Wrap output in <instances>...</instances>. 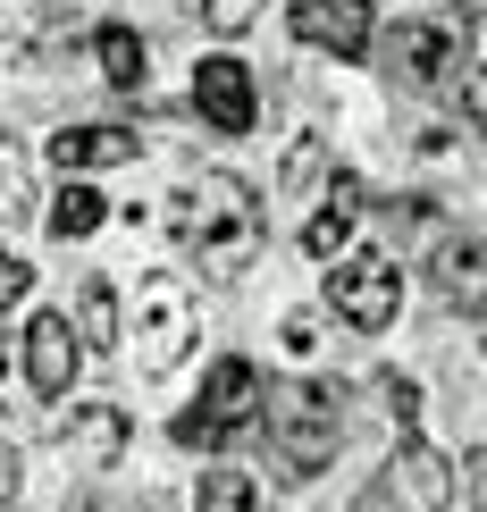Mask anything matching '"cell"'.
<instances>
[{"label": "cell", "instance_id": "obj_4", "mask_svg": "<svg viewBox=\"0 0 487 512\" xmlns=\"http://www.w3.org/2000/svg\"><path fill=\"white\" fill-rule=\"evenodd\" d=\"M328 311L345 319V328H395V311H404V277H395L387 252H336L328 261Z\"/></svg>", "mask_w": 487, "mask_h": 512}, {"label": "cell", "instance_id": "obj_11", "mask_svg": "<svg viewBox=\"0 0 487 512\" xmlns=\"http://www.w3.org/2000/svg\"><path fill=\"white\" fill-rule=\"evenodd\" d=\"M294 34L336 51V59H362L370 51V0H294Z\"/></svg>", "mask_w": 487, "mask_h": 512}, {"label": "cell", "instance_id": "obj_14", "mask_svg": "<svg viewBox=\"0 0 487 512\" xmlns=\"http://www.w3.org/2000/svg\"><path fill=\"white\" fill-rule=\"evenodd\" d=\"M68 328H76L84 353L126 345V319H118V286H110V277H84V286H76V319H68Z\"/></svg>", "mask_w": 487, "mask_h": 512}, {"label": "cell", "instance_id": "obj_16", "mask_svg": "<svg viewBox=\"0 0 487 512\" xmlns=\"http://www.w3.org/2000/svg\"><path fill=\"white\" fill-rule=\"evenodd\" d=\"M101 219H110V202H101L84 177H68V185H59V202H51V236H59V244H84Z\"/></svg>", "mask_w": 487, "mask_h": 512}, {"label": "cell", "instance_id": "obj_20", "mask_svg": "<svg viewBox=\"0 0 487 512\" xmlns=\"http://www.w3.org/2000/svg\"><path fill=\"white\" fill-rule=\"evenodd\" d=\"M0 512H26V454L0 445Z\"/></svg>", "mask_w": 487, "mask_h": 512}, {"label": "cell", "instance_id": "obj_6", "mask_svg": "<svg viewBox=\"0 0 487 512\" xmlns=\"http://www.w3.org/2000/svg\"><path fill=\"white\" fill-rule=\"evenodd\" d=\"M76 370H84V345H76L68 311H34V319H26V387H34L42 403H68Z\"/></svg>", "mask_w": 487, "mask_h": 512}, {"label": "cell", "instance_id": "obj_1", "mask_svg": "<svg viewBox=\"0 0 487 512\" xmlns=\"http://www.w3.org/2000/svg\"><path fill=\"white\" fill-rule=\"evenodd\" d=\"M168 227H177V244L194 252L210 277H244L252 261H261V210H252V185L227 177V168L185 177L177 202H168Z\"/></svg>", "mask_w": 487, "mask_h": 512}, {"label": "cell", "instance_id": "obj_25", "mask_svg": "<svg viewBox=\"0 0 487 512\" xmlns=\"http://www.w3.org/2000/svg\"><path fill=\"white\" fill-rule=\"evenodd\" d=\"M311 336H320V328H311V319H286V328H278V345H286L294 361H303V353H320V345H311Z\"/></svg>", "mask_w": 487, "mask_h": 512}, {"label": "cell", "instance_id": "obj_23", "mask_svg": "<svg viewBox=\"0 0 487 512\" xmlns=\"http://www.w3.org/2000/svg\"><path fill=\"white\" fill-rule=\"evenodd\" d=\"M462 118L487 135V68H471V84H462Z\"/></svg>", "mask_w": 487, "mask_h": 512}, {"label": "cell", "instance_id": "obj_22", "mask_svg": "<svg viewBox=\"0 0 487 512\" xmlns=\"http://www.w3.org/2000/svg\"><path fill=\"white\" fill-rule=\"evenodd\" d=\"M26 286H34V269L17 261V252H0V311H9V303H26Z\"/></svg>", "mask_w": 487, "mask_h": 512}, {"label": "cell", "instance_id": "obj_18", "mask_svg": "<svg viewBox=\"0 0 487 512\" xmlns=\"http://www.w3.org/2000/svg\"><path fill=\"white\" fill-rule=\"evenodd\" d=\"M345 244H353V210H336V202H328L320 219L303 227V252H311V261H336Z\"/></svg>", "mask_w": 487, "mask_h": 512}, {"label": "cell", "instance_id": "obj_8", "mask_svg": "<svg viewBox=\"0 0 487 512\" xmlns=\"http://www.w3.org/2000/svg\"><path fill=\"white\" fill-rule=\"evenodd\" d=\"M252 412H261V370H252L244 353L210 361V370H202V403H194V420H210L219 437H236Z\"/></svg>", "mask_w": 487, "mask_h": 512}, {"label": "cell", "instance_id": "obj_13", "mask_svg": "<svg viewBox=\"0 0 487 512\" xmlns=\"http://www.w3.org/2000/svg\"><path fill=\"white\" fill-rule=\"evenodd\" d=\"M437 294H446L454 311L487 319V244L479 236H454L446 252H437Z\"/></svg>", "mask_w": 487, "mask_h": 512}, {"label": "cell", "instance_id": "obj_7", "mask_svg": "<svg viewBox=\"0 0 487 512\" xmlns=\"http://www.w3.org/2000/svg\"><path fill=\"white\" fill-rule=\"evenodd\" d=\"M387 504L395 512H446L454 504V462L437 454L429 437H404L387 462Z\"/></svg>", "mask_w": 487, "mask_h": 512}, {"label": "cell", "instance_id": "obj_12", "mask_svg": "<svg viewBox=\"0 0 487 512\" xmlns=\"http://www.w3.org/2000/svg\"><path fill=\"white\" fill-rule=\"evenodd\" d=\"M59 454L84 462V471H110V462L126 454V412L118 403H76V412L59 420Z\"/></svg>", "mask_w": 487, "mask_h": 512}, {"label": "cell", "instance_id": "obj_10", "mask_svg": "<svg viewBox=\"0 0 487 512\" xmlns=\"http://www.w3.org/2000/svg\"><path fill=\"white\" fill-rule=\"evenodd\" d=\"M387 76L412 84V93L446 84V76H454V34H446V26H395V34H387Z\"/></svg>", "mask_w": 487, "mask_h": 512}, {"label": "cell", "instance_id": "obj_9", "mask_svg": "<svg viewBox=\"0 0 487 512\" xmlns=\"http://www.w3.org/2000/svg\"><path fill=\"white\" fill-rule=\"evenodd\" d=\"M143 152L135 126H110V118H84V126H59L51 135V168L59 177H84V168H126Z\"/></svg>", "mask_w": 487, "mask_h": 512}, {"label": "cell", "instance_id": "obj_5", "mask_svg": "<svg viewBox=\"0 0 487 512\" xmlns=\"http://www.w3.org/2000/svg\"><path fill=\"white\" fill-rule=\"evenodd\" d=\"M194 110L219 126V135H252V118H261V84L236 51H210L194 59Z\"/></svg>", "mask_w": 487, "mask_h": 512}, {"label": "cell", "instance_id": "obj_2", "mask_svg": "<svg viewBox=\"0 0 487 512\" xmlns=\"http://www.w3.org/2000/svg\"><path fill=\"white\" fill-rule=\"evenodd\" d=\"M135 370L143 378H168L185 353L202 345V294L185 286L177 269H152V277H135Z\"/></svg>", "mask_w": 487, "mask_h": 512}, {"label": "cell", "instance_id": "obj_19", "mask_svg": "<svg viewBox=\"0 0 487 512\" xmlns=\"http://www.w3.org/2000/svg\"><path fill=\"white\" fill-rule=\"evenodd\" d=\"M17 219H34V194H26V160H17V152H0V227H17Z\"/></svg>", "mask_w": 487, "mask_h": 512}, {"label": "cell", "instance_id": "obj_26", "mask_svg": "<svg viewBox=\"0 0 487 512\" xmlns=\"http://www.w3.org/2000/svg\"><path fill=\"white\" fill-rule=\"evenodd\" d=\"M0 370H9V345H0Z\"/></svg>", "mask_w": 487, "mask_h": 512}, {"label": "cell", "instance_id": "obj_3", "mask_svg": "<svg viewBox=\"0 0 487 512\" xmlns=\"http://www.w3.org/2000/svg\"><path fill=\"white\" fill-rule=\"evenodd\" d=\"M261 412H269V454H278L294 479L328 471V462L345 454V420H336V387H311V378H294V387L261 395Z\"/></svg>", "mask_w": 487, "mask_h": 512}, {"label": "cell", "instance_id": "obj_17", "mask_svg": "<svg viewBox=\"0 0 487 512\" xmlns=\"http://www.w3.org/2000/svg\"><path fill=\"white\" fill-rule=\"evenodd\" d=\"M194 512H252V479L227 471V462H219V471H202L194 479Z\"/></svg>", "mask_w": 487, "mask_h": 512}, {"label": "cell", "instance_id": "obj_24", "mask_svg": "<svg viewBox=\"0 0 487 512\" xmlns=\"http://www.w3.org/2000/svg\"><path fill=\"white\" fill-rule=\"evenodd\" d=\"M462 487H471V512H487V445H471V462H462Z\"/></svg>", "mask_w": 487, "mask_h": 512}, {"label": "cell", "instance_id": "obj_21", "mask_svg": "<svg viewBox=\"0 0 487 512\" xmlns=\"http://www.w3.org/2000/svg\"><path fill=\"white\" fill-rule=\"evenodd\" d=\"M252 9H261V0H202V17H210L219 34H244V26H252Z\"/></svg>", "mask_w": 487, "mask_h": 512}, {"label": "cell", "instance_id": "obj_15", "mask_svg": "<svg viewBox=\"0 0 487 512\" xmlns=\"http://www.w3.org/2000/svg\"><path fill=\"white\" fill-rule=\"evenodd\" d=\"M93 59H101V84H118V93H143V68H152V51H143L135 26H101L93 34Z\"/></svg>", "mask_w": 487, "mask_h": 512}]
</instances>
